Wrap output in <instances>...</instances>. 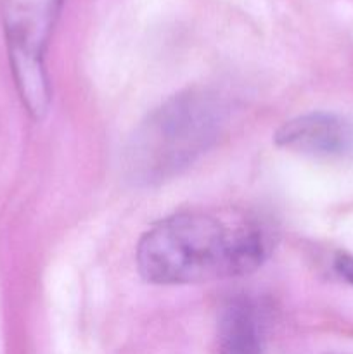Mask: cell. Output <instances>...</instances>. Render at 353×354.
Instances as JSON below:
<instances>
[{"mask_svg": "<svg viewBox=\"0 0 353 354\" xmlns=\"http://www.w3.org/2000/svg\"><path fill=\"white\" fill-rule=\"evenodd\" d=\"M269 251V230L255 218L183 211L149 228L135 258L145 282L190 286L249 275Z\"/></svg>", "mask_w": 353, "mask_h": 354, "instance_id": "obj_1", "label": "cell"}, {"mask_svg": "<svg viewBox=\"0 0 353 354\" xmlns=\"http://www.w3.org/2000/svg\"><path fill=\"white\" fill-rule=\"evenodd\" d=\"M227 107L215 92L189 88L166 99L138 123L123 151V173L135 187L175 178L217 142Z\"/></svg>", "mask_w": 353, "mask_h": 354, "instance_id": "obj_2", "label": "cell"}, {"mask_svg": "<svg viewBox=\"0 0 353 354\" xmlns=\"http://www.w3.org/2000/svg\"><path fill=\"white\" fill-rule=\"evenodd\" d=\"M62 0H2V24L14 82L24 107L40 120L48 107L44 55Z\"/></svg>", "mask_w": 353, "mask_h": 354, "instance_id": "obj_3", "label": "cell"}, {"mask_svg": "<svg viewBox=\"0 0 353 354\" xmlns=\"http://www.w3.org/2000/svg\"><path fill=\"white\" fill-rule=\"evenodd\" d=\"M277 147L311 158H341L353 151V124L332 113H308L280 124Z\"/></svg>", "mask_w": 353, "mask_h": 354, "instance_id": "obj_4", "label": "cell"}, {"mask_svg": "<svg viewBox=\"0 0 353 354\" xmlns=\"http://www.w3.org/2000/svg\"><path fill=\"white\" fill-rule=\"evenodd\" d=\"M218 354H260V325L246 299L225 306L218 325Z\"/></svg>", "mask_w": 353, "mask_h": 354, "instance_id": "obj_5", "label": "cell"}, {"mask_svg": "<svg viewBox=\"0 0 353 354\" xmlns=\"http://www.w3.org/2000/svg\"><path fill=\"white\" fill-rule=\"evenodd\" d=\"M336 270L339 275L353 286V256H341L336 261Z\"/></svg>", "mask_w": 353, "mask_h": 354, "instance_id": "obj_6", "label": "cell"}]
</instances>
